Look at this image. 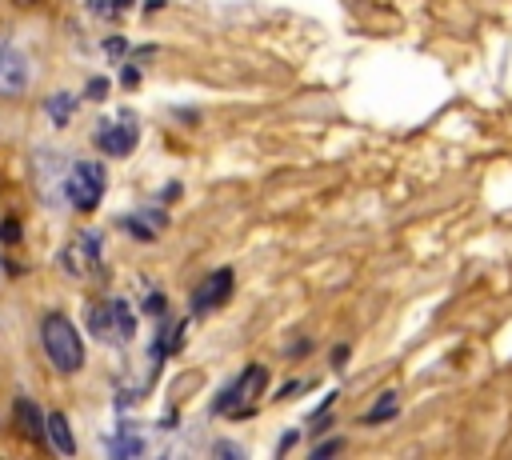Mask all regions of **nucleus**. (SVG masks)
I'll list each match as a JSON object with an SVG mask.
<instances>
[{"instance_id":"10","label":"nucleus","mask_w":512,"mask_h":460,"mask_svg":"<svg viewBox=\"0 0 512 460\" xmlns=\"http://www.w3.org/2000/svg\"><path fill=\"white\" fill-rule=\"evenodd\" d=\"M124 228L136 232V240H156V232L164 228V216H160V212H148V216L140 212V216H128Z\"/></svg>"},{"instance_id":"12","label":"nucleus","mask_w":512,"mask_h":460,"mask_svg":"<svg viewBox=\"0 0 512 460\" xmlns=\"http://www.w3.org/2000/svg\"><path fill=\"white\" fill-rule=\"evenodd\" d=\"M108 452H112V456H140V452H144V440L132 436V432H124V436L108 440Z\"/></svg>"},{"instance_id":"11","label":"nucleus","mask_w":512,"mask_h":460,"mask_svg":"<svg viewBox=\"0 0 512 460\" xmlns=\"http://www.w3.org/2000/svg\"><path fill=\"white\" fill-rule=\"evenodd\" d=\"M48 436H52V444H56L64 456H72V452H76V440H72L68 420H64L60 412H52V416H48Z\"/></svg>"},{"instance_id":"7","label":"nucleus","mask_w":512,"mask_h":460,"mask_svg":"<svg viewBox=\"0 0 512 460\" xmlns=\"http://www.w3.org/2000/svg\"><path fill=\"white\" fill-rule=\"evenodd\" d=\"M24 84H28V60H24V52L0 44V92L4 96H16V92H24Z\"/></svg>"},{"instance_id":"6","label":"nucleus","mask_w":512,"mask_h":460,"mask_svg":"<svg viewBox=\"0 0 512 460\" xmlns=\"http://www.w3.org/2000/svg\"><path fill=\"white\" fill-rule=\"evenodd\" d=\"M64 268L72 276H92L100 268V232H80L68 248H64Z\"/></svg>"},{"instance_id":"4","label":"nucleus","mask_w":512,"mask_h":460,"mask_svg":"<svg viewBox=\"0 0 512 460\" xmlns=\"http://www.w3.org/2000/svg\"><path fill=\"white\" fill-rule=\"evenodd\" d=\"M92 328H96L100 336L132 340V332H136V320H132V308H128V300H120V296L104 300V308H96V312H92Z\"/></svg>"},{"instance_id":"13","label":"nucleus","mask_w":512,"mask_h":460,"mask_svg":"<svg viewBox=\"0 0 512 460\" xmlns=\"http://www.w3.org/2000/svg\"><path fill=\"white\" fill-rule=\"evenodd\" d=\"M72 104H76V100H72L68 92H56V96H48V104H44V108H48V116H52L56 124H64V120L72 116Z\"/></svg>"},{"instance_id":"14","label":"nucleus","mask_w":512,"mask_h":460,"mask_svg":"<svg viewBox=\"0 0 512 460\" xmlns=\"http://www.w3.org/2000/svg\"><path fill=\"white\" fill-rule=\"evenodd\" d=\"M396 408H400V400H396V392H384V396H380V404L364 412V420H368V424H376V420H388V416H392Z\"/></svg>"},{"instance_id":"2","label":"nucleus","mask_w":512,"mask_h":460,"mask_svg":"<svg viewBox=\"0 0 512 460\" xmlns=\"http://www.w3.org/2000/svg\"><path fill=\"white\" fill-rule=\"evenodd\" d=\"M64 196H68L72 208L92 212L100 204V196H104V168L96 160H76L68 168V176H64Z\"/></svg>"},{"instance_id":"8","label":"nucleus","mask_w":512,"mask_h":460,"mask_svg":"<svg viewBox=\"0 0 512 460\" xmlns=\"http://www.w3.org/2000/svg\"><path fill=\"white\" fill-rule=\"evenodd\" d=\"M228 292H232V272H228V268H216V272L196 288L192 308H196V312H208V308L224 304V300H228Z\"/></svg>"},{"instance_id":"17","label":"nucleus","mask_w":512,"mask_h":460,"mask_svg":"<svg viewBox=\"0 0 512 460\" xmlns=\"http://www.w3.org/2000/svg\"><path fill=\"white\" fill-rule=\"evenodd\" d=\"M212 452H216V456H236V460H244V448H240V444H228V440H220Z\"/></svg>"},{"instance_id":"9","label":"nucleus","mask_w":512,"mask_h":460,"mask_svg":"<svg viewBox=\"0 0 512 460\" xmlns=\"http://www.w3.org/2000/svg\"><path fill=\"white\" fill-rule=\"evenodd\" d=\"M12 412H16V424H20V432H24L28 440H36V444H44V440H48V432H44V428H48V420L36 412V404H32V400H16V408H12Z\"/></svg>"},{"instance_id":"19","label":"nucleus","mask_w":512,"mask_h":460,"mask_svg":"<svg viewBox=\"0 0 512 460\" xmlns=\"http://www.w3.org/2000/svg\"><path fill=\"white\" fill-rule=\"evenodd\" d=\"M332 452H340V440H328V444L312 448V456H316V460H320V456H332Z\"/></svg>"},{"instance_id":"5","label":"nucleus","mask_w":512,"mask_h":460,"mask_svg":"<svg viewBox=\"0 0 512 460\" xmlns=\"http://www.w3.org/2000/svg\"><path fill=\"white\" fill-rule=\"evenodd\" d=\"M96 148L104 156H128L136 148V120L132 116H116V120H104L96 128Z\"/></svg>"},{"instance_id":"3","label":"nucleus","mask_w":512,"mask_h":460,"mask_svg":"<svg viewBox=\"0 0 512 460\" xmlns=\"http://www.w3.org/2000/svg\"><path fill=\"white\" fill-rule=\"evenodd\" d=\"M264 380H268V372L260 368V364H252V368H244V376L236 380V384H228L224 392H220V400H216V412H228V416H236V412H244L260 392H264Z\"/></svg>"},{"instance_id":"1","label":"nucleus","mask_w":512,"mask_h":460,"mask_svg":"<svg viewBox=\"0 0 512 460\" xmlns=\"http://www.w3.org/2000/svg\"><path fill=\"white\" fill-rule=\"evenodd\" d=\"M40 344L48 352V360L60 368V372H76L84 364V344H80V332L72 328L68 316L52 312L40 320Z\"/></svg>"},{"instance_id":"18","label":"nucleus","mask_w":512,"mask_h":460,"mask_svg":"<svg viewBox=\"0 0 512 460\" xmlns=\"http://www.w3.org/2000/svg\"><path fill=\"white\" fill-rule=\"evenodd\" d=\"M104 52H108V56H120V52H124V40H120V36H108V40H104Z\"/></svg>"},{"instance_id":"16","label":"nucleus","mask_w":512,"mask_h":460,"mask_svg":"<svg viewBox=\"0 0 512 460\" xmlns=\"http://www.w3.org/2000/svg\"><path fill=\"white\" fill-rule=\"evenodd\" d=\"M0 240H4V244H12V240H20V224H16L12 216H8L4 224H0Z\"/></svg>"},{"instance_id":"15","label":"nucleus","mask_w":512,"mask_h":460,"mask_svg":"<svg viewBox=\"0 0 512 460\" xmlns=\"http://www.w3.org/2000/svg\"><path fill=\"white\" fill-rule=\"evenodd\" d=\"M88 4H92V12H96V16H112V12L128 8L132 0H88Z\"/></svg>"}]
</instances>
